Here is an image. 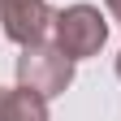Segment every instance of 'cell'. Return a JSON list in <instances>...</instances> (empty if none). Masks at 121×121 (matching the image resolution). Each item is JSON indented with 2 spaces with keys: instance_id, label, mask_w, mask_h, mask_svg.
Here are the masks:
<instances>
[{
  "instance_id": "cell-1",
  "label": "cell",
  "mask_w": 121,
  "mask_h": 121,
  "mask_svg": "<svg viewBox=\"0 0 121 121\" xmlns=\"http://www.w3.org/2000/svg\"><path fill=\"white\" fill-rule=\"evenodd\" d=\"M73 65H78V60L60 48L56 39H35V43H26L22 56H17V86H30V91H39L43 99H52L60 91H69Z\"/></svg>"
},
{
  "instance_id": "cell-2",
  "label": "cell",
  "mask_w": 121,
  "mask_h": 121,
  "mask_svg": "<svg viewBox=\"0 0 121 121\" xmlns=\"http://www.w3.org/2000/svg\"><path fill=\"white\" fill-rule=\"evenodd\" d=\"M52 39L73 60H86V56H99L104 39H108V22L95 4H69L52 13Z\"/></svg>"
},
{
  "instance_id": "cell-3",
  "label": "cell",
  "mask_w": 121,
  "mask_h": 121,
  "mask_svg": "<svg viewBox=\"0 0 121 121\" xmlns=\"http://www.w3.org/2000/svg\"><path fill=\"white\" fill-rule=\"evenodd\" d=\"M0 30H4V39H13L17 48L43 39L52 30L48 0H0Z\"/></svg>"
},
{
  "instance_id": "cell-4",
  "label": "cell",
  "mask_w": 121,
  "mask_h": 121,
  "mask_svg": "<svg viewBox=\"0 0 121 121\" xmlns=\"http://www.w3.org/2000/svg\"><path fill=\"white\" fill-rule=\"evenodd\" d=\"M4 121H48V99H43L39 91H30V86L9 91V112H4Z\"/></svg>"
},
{
  "instance_id": "cell-5",
  "label": "cell",
  "mask_w": 121,
  "mask_h": 121,
  "mask_svg": "<svg viewBox=\"0 0 121 121\" xmlns=\"http://www.w3.org/2000/svg\"><path fill=\"white\" fill-rule=\"evenodd\" d=\"M104 4H108V13H112V22L121 26V0H104Z\"/></svg>"
},
{
  "instance_id": "cell-6",
  "label": "cell",
  "mask_w": 121,
  "mask_h": 121,
  "mask_svg": "<svg viewBox=\"0 0 121 121\" xmlns=\"http://www.w3.org/2000/svg\"><path fill=\"white\" fill-rule=\"evenodd\" d=\"M4 112H9V91L0 86V121H4Z\"/></svg>"
},
{
  "instance_id": "cell-7",
  "label": "cell",
  "mask_w": 121,
  "mask_h": 121,
  "mask_svg": "<svg viewBox=\"0 0 121 121\" xmlns=\"http://www.w3.org/2000/svg\"><path fill=\"white\" fill-rule=\"evenodd\" d=\"M117 78H121V52H117Z\"/></svg>"
}]
</instances>
